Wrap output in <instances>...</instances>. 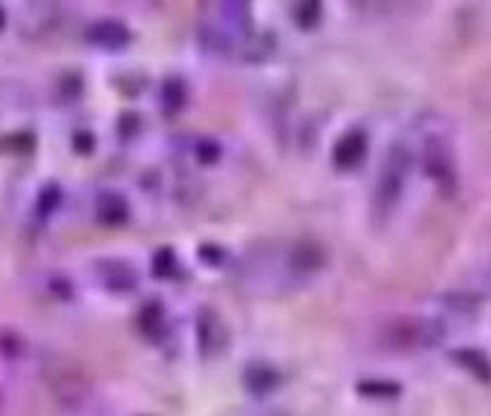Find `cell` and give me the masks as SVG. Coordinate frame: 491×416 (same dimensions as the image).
I'll return each mask as SVG.
<instances>
[{
	"instance_id": "6da1fadb",
	"label": "cell",
	"mask_w": 491,
	"mask_h": 416,
	"mask_svg": "<svg viewBox=\"0 0 491 416\" xmlns=\"http://www.w3.org/2000/svg\"><path fill=\"white\" fill-rule=\"evenodd\" d=\"M87 38L107 47H119L127 41V26L122 21H116V17H98V21L87 26Z\"/></svg>"
},
{
	"instance_id": "7a4b0ae2",
	"label": "cell",
	"mask_w": 491,
	"mask_h": 416,
	"mask_svg": "<svg viewBox=\"0 0 491 416\" xmlns=\"http://www.w3.org/2000/svg\"><path fill=\"white\" fill-rule=\"evenodd\" d=\"M98 269L104 275V284L113 289H127L136 284V272L125 261H98Z\"/></svg>"
},
{
	"instance_id": "3957f363",
	"label": "cell",
	"mask_w": 491,
	"mask_h": 416,
	"mask_svg": "<svg viewBox=\"0 0 491 416\" xmlns=\"http://www.w3.org/2000/svg\"><path fill=\"white\" fill-rule=\"evenodd\" d=\"M98 214L104 217L107 223H119L127 217V203H125V197L122 194H116V191H102L98 194Z\"/></svg>"
},
{
	"instance_id": "277c9868",
	"label": "cell",
	"mask_w": 491,
	"mask_h": 416,
	"mask_svg": "<svg viewBox=\"0 0 491 416\" xmlns=\"http://www.w3.org/2000/svg\"><path fill=\"white\" fill-rule=\"evenodd\" d=\"M58 200H61V188H58V183H47L44 191L38 194V211L49 214V211L58 206Z\"/></svg>"
},
{
	"instance_id": "5b68a950",
	"label": "cell",
	"mask_w": 491,
	"mask_h": 416,
	"mask_svg": "<svg viewBox=\"0 0 491 416\" xmlns=\"http://www.w3.org/2000/svg\"><path fill=\"white\" fill-rule=\"evenodd\" d=\"M72 145H75V151H93V133L90 130H84V128H78L75 133H72Z\"/></svg>"
},
{
	"instance_id": "8992f818",
	"label": "cell",
	"mask_w": 491,
	"mask_h": 416,
	"mask_svg": "<svg viewBox=\"0 0 491 416\" xmlns=\"http://www.w3.org/2000/svg\"><path fill=\"white\" fill-rule=\"evenodd\" d=\"M49 286H52L55 295H61V298H70V295H72V286H70V281H67L64 275H52Z\"/></svg>"
},
{
	"instance_id": "52a82bcc",
	"label": "cell",
	"mask_w": 491,
	"mask_h": 416,
	"mask_svg": "<svg viewBox=\"0 0 491 416\" xmlns=\"http://www.w3.org/2000/svg\"><path fill=\"white\" fill-rule=\"evenodd\" d=\"M0 350H3V353H17V335L9 332V330L0 332Z\"/></svg>"
},
{
	"instance_id": "ba28073f",
	"label": "cell",
	"mask_w": 491,
	"mask_h": 416,
	"mask_svg": "<svg viewBox=\"0 0 491 416\" xmlns=\"http://www.w3.org/2000/svg\"><path fill=\"white\" fill-rule=\"evenodd\" d=\"M3 21H6V12H3V6H0V26H3Z\"/></svg>"
}]
</instances>
